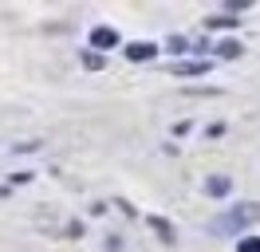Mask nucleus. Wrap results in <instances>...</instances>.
<instances>
[{"instance_id": "1", "label": "nucleus", "mask_w": 260, "mask_h": 252, "mask_svg": "<svg viewBox=\"0 0 260 252\" xmlns=\"http://www.w3.org/2000/svg\"><path fill=\"white\" fill-rule=\"evenodd\" d=\"M256 220H260V205H256V201H241V205H233L225 217L213 225V233L229 236V233H237V229H248V225H256Z\"/></svg>"}, {"instance_id": "2", "label": "nucleus", "mask_w": 260, "mask_h": 252, "mask_svg": "<svg viewBox=\"0 0 260 252\" xmlns=\"http://www.w3.org/2000/svg\"><path fill=\"white\" fill-rule=\"evenodd\" d=\"M107 47H118V32L103 24V28L91 32V51H107Z\"/></svg>"}, {"instance_id": "3", "label": "nucleus", "mask_w": 260, "mask_h": 252, "mask_svg": "<svg viewBox=\"0 0 260 252\" xmlns=\"http://www.w3.org/2000/svg\"><path fill=\"white\" fill-rule=\"evenodd\" d=\"M213 63L209 59H185V63H174V75H205Z\"/></svg>"}, {"instance_id": "4", "label": "nucleus", "mask_w": 260, "mask_h": 252, "mask_svg": "<svg viewBox=\"0 0 260 252\" xmlns=\"http://www.w3.org/2000/svg\"><path fill=\"white\" fill-rule=\"evenodd\" d=\"M154 55H158V47H154V44H126V59H134V63L154 59Z\"/></svg>"}, {"instance_id": "5", "label": "nucleus", "mask_w": 260, "mask_h": 252, "mask_svg": "<svg viewBox=\"0 0 260 252\" xmlns=\"http://www.w3.org/2000/svg\"><path fill=\"white\" fill-rule=\"evenodd\" d=\"M229 189H233V181H229L225 173H213L209 181H205V193H213V197H225Z\"/></svg>"}, {"instance_id": "6", "label": "nucleus", "mask_w": 260, "mask_h": 252, "mask_svg": "<svg viewBox=\"0 0 260 252\" xmlns=\"http://www.w3.org/2000/svg\"><path fill=\"white\" fill-rule=\"evenodd\" d=\"M241 51H244L241 40H221V44H217V55H221V59H237Z\"/></svg>"}, {"instance_id": "7", "label": "nucleus", "mask_w": 260, "mask_h": 252, "mask_svg": "<svg viewBox=\"0 0 260 252\" xmlns=\"http://www.w3.org/2000/svg\"><path fill=\"white\" fill-rule=\"evenodd\" d=\"M237 252H260V236H244V240H237Z\"/></svg>"}, {"instance_id": "8", "label": "nucleus", "mask_w": 260, "mask_h": 252, "mask_svg": "<svg viewBox=\"0 0 260 252\" xmlns=\"http://www.w3.org/2000/svg\"><path fill=\"white\" fill-rule=\"evenodd\" d=\"M83 67H87V71H99V67H103V55H99V51H87V55H83Z\"/></svg>"}, {"instance_id": "9", "label": "nucleus", "mask_w": 260, "mask_h": 252, "mask_svg": "<svg viewBox=\"0 0 260 252\" xmlns=\"http://www.w3.org/2000/svg\"><path fill=\"white\" fill-rule=\"evenodd\" d=\"M150 225H154V229H158V236H162V240H174V233H170V229H166V220H162V217H150Z\"/></svg>"}, {"instance_id": "10", "label": "nucleus", "mask_w": 260, "mask_h": 252, "mask_svg": "<svg viewBox=\"0 0 260 252\" xmlns=\"http://www.w3.org/2000/svg\"><path fill=\"white\" fill-rule=\"evenodd\" d=\"M166 47H170V51H185V47H189V40H181V36H170V44H166Z\"/></svg>"}, {"instance_id": "11", "label": "nucleus", "mask_w": 260, "mask_h": 252, "mask_svg": "<svg viewBox=\"0 0 260 252\" xmlns=\"http://www.w3.org/2000/svg\"><path fill=\"white\" fill-rule=\"evenodd\" d=\"M225 8H229V12H244V8H248V0H225Z\"/></svg>"}]
</instances>
